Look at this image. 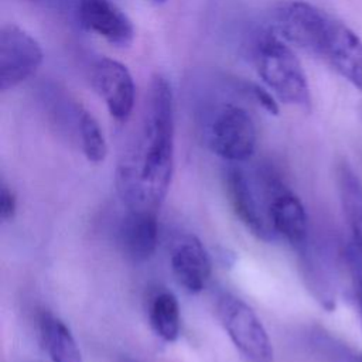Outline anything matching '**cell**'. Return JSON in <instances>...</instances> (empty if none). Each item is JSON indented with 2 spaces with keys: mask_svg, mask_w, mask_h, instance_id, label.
Masks as SVG:
<instances>
[{
  "mask_svg": "<svg viewBox=\"0 0 362 362\" xmlns=\"http://www.w3.org/2000/svg\"><path fill=\"white\" fill-rule=\"evenodd\" d=\"M256 126L240 106L222 105L211 116L206 129L209 148L229 163L249 160L256 148Z\"/></svg>",
  "mask_w": 362,
  "mask_h": 362,
  "instance_id": "cell-5",
  "label": "cell"
},
{
  "mask_svg": "<svg viewBox=\"0 0 362 362\" xmlns=\"http://www.w3.org/2000/svg\"><path fill=\"white\" fill-rule=\"evenodd\" d=\"M337 184L341 206L352 233L349 243L362 255V181L346 163H341L337 168Z\"/></svg>",
  "mask_w": 362,
  "mask_h": 362,
  "instance_id": "cell-15",
  "label": "cell"
},
{
  "mask_svg": "<svg viewBox=\"0 0 362 362\" xmlns=\"http://www.w3.org/2000/svg\"><path fill=\"white\" fill-rule=\"evenodd\" d=\"M321 61L362 92V38L335 20Z\"/></svg>",
  "mask_w": 362,
  "mask_h": 362,
  "instance_id": "cell-12",
  "label": "cell"
},
{
  "mask_svg": "<svg viewBox=\"0 0 362 362\" xmlns=\"http://www.w3.org/2000/svg\"><path fill=\"white\" fill-rule=\"evenodd\" d=\"M264 181L269 191L267 218L277 236H283L297 253L310 245L308 216L300 198L284 188L277 175L264 170Z\"/></svg>",
  "mask_w": 362,
  "mask_h": 362,
  "instance_id": "cell-6",
  "label": "cell"
},
{
  "mask_svg": "<svg viewBox=\"0 0 362 362\" xmlns=\"http://www.w3.org/2000/svg\"><path fill=\"white\" fill-rule=\"evenodd\" d=\"M313 342L325 362H362V354L349 349L328 334L317 332Z\"/></svg>",
  "mask_w": 362,
  "mask_h": 362,
  "instance_id": "cell-18",
  "label": "cell"
},
{
  "mask_svg": "<svg viewBox=\"0 0 362 362\" xmlns=\"http://www.w3.org/2000/svg\"><path fill=\"white\" fill-rule=\"evenodd\" d=\"M156 1H160V3H161V1H165V0H156Z\"/></svg>",
  "mask_w": 362,
  "mask_h": 362,
  "instance_id": "cell-22",
  "label": "cell"
},
{
  "mask_svg": "<svg viewBox=\"0 0 362 362\" xmlns=\"http://www.w3.org/2000/svg\"><path fill=\"white\" fill-rule=\"evenodd\" d=\"M124 362H140V361H136V359H130V358H129V359H126Z\"/></svg>",
  "mask_w": 362,
  "mask_h": 362,
  "instance_id": "cell-21",
  "label": "cell"
},
{
  "mask_svg": "<svg viewBox=\"0 0 362 362\" xmlns=\"http://www.w3.org/2000/svg\"><path fill=\"white\" fill-rule=\"evenodd\" d=\"M272 30L303 51L320 58L335 21L332 16L303 0L277 3L270 13Z\"/></svg>",
  "mask_w": 362,
  "mask_h": 362,
  "instance_id": "cell-3",
  "label": "cell"
},
{
  "mask_svg": "<svg viewBox=\"0 0 362 362\" xmlns=\"http://www.w3.org/2000/svg\"><path fill=\"white\" fill-rule=\"evenodd\" d=\"M243 90H246L247 93H250V96L270 115H277L279 113V105L276 102V99L263 88H260L256 83H245L243 85Z\"/></svg>",
  "mask_w": 362,
  "mask_h": 362,
  "instance_id": "cell-19",
  "label": "cell"
},
{
  "mask_svg": "<svg viewBox=\"0 0 362 362\" xmlns=\"http://www.w3.org/2000/svg\"><path fill=\"white\" fill-rule=\"evenodd\" d=\"M81 24L116 48H129L134 40V27L127 14L110 0H79Z\"/></svg>",
  "mask_w": 362,
  "mask_h": 362,
  "instance_id": "cell-10",
  "label": "cell"
},
{
  "mask_svg": "<svg viewBox=\"0 0 362 362\" xmlns=\"http://www.w3.org/2000/svg\"><path fill=\"white\" fill-rule=\"evenodd\" d=\"M157 242V212L127 209V215L119 228V245L123 255L134 263H143L154 255Z\"/></svg>",
  "mask_w": 362,
  "mask_h": 362,
  "instance_id": "cell-13",
  "label": "cell"
},
{
  "mask_svg": "<svg viewBox=\"0 0 362 362\" xmlns=\"http://www.w3.org/2000/svg\"><path fill=\"white\" fill-rule=\"evenodd\" d=\"M225 187L230 206L239 221L259 239L274 240L277 238L267 218H264L252 185L245 171L232 164L225 171Z\"/></svg>",
  "mask_w": 362,
  "mask_h": 362,
  "instance_id": "cell-11",
  "label": "cell"
},
{
  "mask_svg": "<svg viewBox=\"0 0 362 362\" xmlns=\"http://www.w3.org/2000/svg\"><path fill=\"white\" fill-rule=\"evenodd\" d=\"M41 45L16 24L0 30V89H13L27 81L42 62Z\"/></svg>",
  "mask_w": 362,
  "mask_h": 362,
  "instance_id": "cell-7",
  "label": "cell"
},
{
  "mask_svg": "<svg viewBox=\"0 0 362 362\" xmlns=\"http://www.w3.org/2000/svg\"><path fill=\"white\" fill-rule=\"evenodd\" d=\"M250 55L259 76L280 102L304 110L311 107L304 69L281 37L273 30L262 31L252 42Z\"/></svg>",
  "mask_w": 362,
  "mask_h": 362,
  "instance_id": "cell-2",
  "label": "cell"
},
{
  "mask_svg": "<svg viewBox=\"0 0 362 362\" xmlns=\"http://www.w3.org/2000/svg\"><path fill=\"white\" fill-rule=\"evenodd\" d=\"M17 212V197L16 192L1 181L0 185V218L4 222H8L14 218Z\"/></svg>",
  "mask_w": 362,
  "mask_h": 362,
  "instance_id": "cell-20",
  "label": "cell"
},
{
  "mask_svg": "<svg viewBox=\"0 0 362 362\" xmlns=\"http://www.w3.org/2000/svg\"><path fill=\"white\" fill-rule=\"evenodd\" d=\"M174 171V98L165 76L151 78L143 139L116 171L117 191L127 209L158 212Z\"/></svg>",
  "mask_w": 362,
  "mask_h": 362,
  "instance_id": "cell-1",
  "label": "cell"
},
{
  "mask_svg": "<svg viewBox=\"0 0 362 362\" xmlns=\"http://www.w3.org/2000/svg\"><path fill=\"white\" fill-rule=\"evenodd\" d=\"M41 345L52 362H83L81 349L66 324L44 311L38 318Z\"/></svg>",
  "mask_w": 362,
  "mask_h": 362,
  "instance_id": "cell-14",
  "label": "cell"
},
{
  "mask_svg": "<svg viewBox=\"0 0 362 362\" xmlns=\"http://www.w3.org/2000/svg\"><path fill=\"white\" fill-rule=\"evenodd\" d=\"M170 266L178 284L192 294L205 288L212 272L206 249L192 233H180L173 239Z\"/></svg>",
  "mask_w": 362,
  "mask_h": 362,
  "instance_id": "cell-9",
  "label": "cell"
},
{
  "mask_svg": "<svg viewBox=\"0 0 362 362\" xmlns=\"http://www.w3.org/2000/svg\"><path fill=\"white\" fill-rule=\"evenodd\" d=\"M216 317L246 362H273V346L255 311L230 293L216 301Z\"/></svg>",
  "mask_w": 362,
  "mask_h": 362,
  "instance_id": "cell-4",
  "label": "cell"
},
{
  "mask_svg": "<svg viewBox=\"0 0 362 362\" xmlns=\"http://www.w3.org/2000/svg\"><path fill=\"white\" fill-rule=\"evenodd\" d=\"M76 127L81 139V146L88 161L99 164L107 156V144L103 132L92 113L81 107L76 119Z\"/></svg>",
  "mask_w": 362,
  "mask_h": 362,
  "instance_id": "cell-17",
  "label": "cell"
},
{
  "mask_svg": "<svg viewBox=\"0 0 362 362\" xmlns=\"http://www.w3.org/2000/svg\"><path fill=\"white\" fill-rule=\"evenodd\" d=\"M90 82L105 100L110 116L126 122L132 115L136 98V86L129 69L119 61L102 57L92 65Z\"/></svg>",
  "mask_w": 362,
  "mask_h": 362,
  "instance_id": "cell-8",
  "label": "cell"
},
{
  "mask_svg": "<svg viewBox=\"0 0 362 362\" xmlns=\"http://www.w3.org/2000/svg\"><path fill=\"white\" fill-rule=\"evenodd\" d=\"M148 321L154 334L163 341L174 342L180 337V304L171 291L164 290L151 297L148 304Z\"/></svg>",
  "mask_w": 362,
  "mask_h": 362,
  "instance_id": "cell-16",
  "label": "cell"
}]
</instances>
